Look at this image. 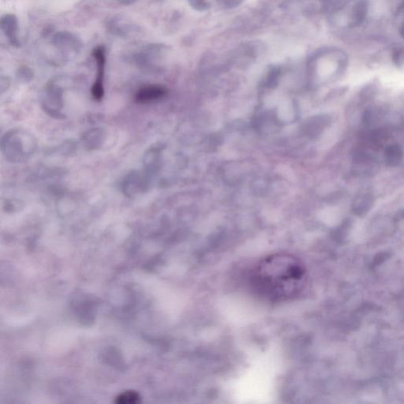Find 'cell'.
Here are the masks:
<instances>
[{
  "instance_id": "cell-1",
  "label": "cell",
  "mask_w": 404,
  "mask_h": 404,
  "mask_svg": "<svg viewBox=\"0 0 404 404\" xmlns=\"http://www.w3.org/2000/svg\"><path fill=\"white\" fill-rule=\"evenodd\" d=\"M307 270L297 257H265L252 270L250 283L257 296L271 302H285L298 296L305 286Z\"/></svg>"
},
{
  "instance_id": "cell-2",
  "label": "cell",
  "mask_w": 404,
  "mask_h": 404,
  "mask_svg": "<svg viewBox=\"0 0 404 404\" xmlns=\"http://www.w3.org/2000/svg\"><path fill=\"white\" fill-rule=\"evenodd\" d=\"M36 147L34 135L25 130H10L1 141V150L5 158L13 163L27 161L34 154Z\"/></svg>"
},
{
  "instance_id": "cell-3",
  "label": "cell",
  "mask_w": 404,
  "mask_h": 404,
  "mask_svg": "<svg viewBox=\"0 0 404 404\" xmlns=\"http://www.w3.org/2000/svg\"><path fill=\"white\" fill-rule=\"evenodd\" d=\"M40 104L44 111L51 117L62 119L64 114V95L62 89L54 84L47 86L41 95Z\"/></svg>"
},
{
  "instance_id": "cell-4",
  "label": "cell",
  "mask_w": 404,
  "mask_h": 404,
  "mask_svg": "<svg viewBox=\"0 0 404 404\" xmlns=\"http://www.w3.org/2000/svg\"><path fill=\"white\" fill-rule=\"evenodd\" d=\"M51 44L64 60L77 56L82 48L80 40L69 33L56 34L51 40Z\"/></svg>"
},
{
  "instance_id": "cell-5",
  "label": "cell",
  "mask_w": 404,
  "mask_h": 404,
  "mask_svg": "<svg viewBox=\"0 0 404 404\" xmlns=\"http://www.w3.org/2000/svg\"><path fill=\"white\" fill-rule=\"evenodd\" d=\"M123 192L126 196L132 198L148 190L149 175L144 171H133L125 177L123 182Z\"/></svg>"
},
{
  "instance_id": "cell-6",
  "label": "cell",
  "mask_w": 404,
  "mask_h": 404,
  "mask_svg": "<svg viewBox=\"0 0 404 404\" xmlns=\"http://www.w3.org/2000/svg\"><path fill=\"white\" fill-rule=\"evenodd\" d=\"M93 56L97 62V75L96 81L92 88V93L97 101H101L104 94V78L106 62V50L103 47H99V48L93 51Z\"/></svg>"
},
{
  "instance_id": "cell-7",
  "label": "cell",
  "mask_w": 404,
  "mask_h": 404,
  "mask_svg": "<svg viewBox=\"0 0 404 404\" xmlns=\"http://www.w3.org/2000/svg\"><path fill=\"white\" fill-rule=\"evenodd\" d=\"M354 170L356 174L372 176L377 169V162L370 154L359 151L353 156Z\"/></svg>"
},
{
  "instance_id": "cell-8",
  "label": "cell",
  "mask_w": 404,
  "mask_h": 404,
  "mask_svg": "<svg viewBox=\"0 0 404 404\" xmlns=\"http://www.w3.org/2000/svg\"><path fill=\"white\" fill-rule=\"evenodd\" d=\"M1 29L10 44L14 46L20 45L19 38V23L14 14H6L1 20Z\"/></svg>"
},
{
  "instance_id": "cell-9",
  "label": "cell",
  "mask_w": 404,
  "mask_h": 404,
  "mask_svg": "<svg viewBox=\"0 0 404 404\" xmlns=\"http://www.w3.org/2000/svg\"><path fill=\"white\" fill-rule=\"evenodd\" d=\"M106 139V130L102 128H93L83 134L82 141L86 149L96 150L102 148Z\"/></svg>"
},
{
  "instance_id": "cell-10",
  "label": "cell",
  "mask_w": 404,
  "mask_h": 404,
  "mask_svg": "<svg viewBox=\"0 0 404 404\" xmlns=\"http://www.w3.org/2000/svg\"><path fill=\"white\" fill-rule=\"evenodd\" d=\"M166 94L165 88L158 86H149L141 88L136 94V102L140 104H149L158 101Z\"/></svg>"
},
{
  "instance_id": "cell-11",
  "label": "cell",
  "mask_w": 404,
  "mask_h": 404,
  "mask_svg": "<svg viewBox=\"0 0 404 404\" xmlns=\"http://www.w3.org/2000/svg\"><path fill=\"white\" fill-rule=\"evenodd\" d=\"M375 199L370 193L361 194L357 197L353 204V211L357 216H363L374 206Z\"/></svg>"
},
{
  "instance_id": "cell-12",
  "label": "cell",
  "mask_w": 404,
  "mask_h": 404,
  "mask_svg": "<svg viewBox=\"0 0 404 404\" xmlns=\"http://www.w3.org/2000/svg\"><path fill=\"white\" fill-rule=\"evenodd\" d=\"M384 156L388 166L396 167L403 159V150L400 145L392 144L386 147Z\"/></svg>"
},
{
  "instance_id": "cell-13",
  "label": "cell",
  "mask_w": 404,
  "mask_h": 404,
  "mask_svg": "<svg viewBox=\"0 0 404 404\" xmlns=\"http://www.w3.org/2000/svg\"><path fill=\"white\" fill-rule=\"evenodd\" d=\"M367 14V3L364 0L356 3L351 16V25H359L363 23Z\"/></svg>"
},
{
  "instance_id": "cell-14",
  "label": "cell",
  "mask_w": 404,
  "mask_h": 404,
  "mask_svg": "<svg viewBox=\"0 0 404 404\" xmlns=\"http://www.w3.org/2000/svg\"><path fill=\"white\" fill-rule=\"evenodd\" d=\"M141 402V396L134 391H127L121 393L115 399V403L118 404H136Z\"/></svg>"
},
{
  "instance_id": "cell-15",
  "label": "cell",
  "mask_w": 404,
  "mask_h": 404,
  "mask_svg": "<svg viewBox=\"0 0 404 404\" xmlns=\"http://www.w3.org/2000/svg\"><path fill=\"white\" fill-rule=\"evenodd\" d=\"M191 7L198 12H206L209 8L207 0H188Z\"/></svg>"
},
{
  "instance_id": "cell-16",
  "label": "cell",
  "mask_w": 404,
  "mask_h": 404,
  "mask_svg": "<svg viewBox=\"0 0 404 404\" xmlns=\"http://www.w3.org/2000/svg\"><path fill=\"white\" fill-rule=\"evenodd\" d=\"M392 60L399 67L404 66V48H399L393 51Z\"/></svg>"
},
{
  "instance_id": "cell-17",
  "label": "cell",
  "mask_w": 404,
  "mask_h": 404,
  "mask_svg": "<svg viewBox=\"0 0 404 404\" xmlns=\"http://www.w3.org/2000/svg\"><path fill=\"white\" fill-rule=\"evenodd\" d=\"M243 1L244 0H217L220 6L226 9L238 8Z\"/></svg>"
},
{
  "instance_id": "cell-18",
  "label": "cell",
  "mask_w": 404,
  "mask_h": 404,
  "mask_svg": "<svg viewBox=\"0 0 404 404\" xmlns=\"http://www.w3.org/2000/svg\"><path fill=\"white\" fill-rule=\"evenodd\" d=\"M117 1L123 4H130L139 1V0H117Z\"/></svg>"
},
{
  "instance_id": "cell-19",
  "label": "cell",
  "mask_w": 404,
  "mask_h": 404,
  "mask_svg": "<svg viewBox=\"0 0 404 404\" xmlns=\"http://www.w3.org/2000/svg\"><path fill=\"white\" fill-rule=\"evenodd\" d=\"M396 217H398V219H404V209L397 213Z\"/></svg>"
},
{
  "instance_id": "cell-20",
  "label": "cell",
  "mask_w": 404,
  "mask_h": 404,
  "mask_svg": "<svg viewBox=\"0 0 404 404\" xmlns=\"http://www.w3.org/2000/svg\"><path fill=\"white\" fill-rule=\"evenodd\" d=\"M401 34L402 36V38L404 39V19L401 26Z\"/></svg>"
}]
</instances>
